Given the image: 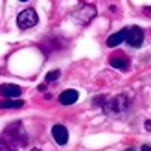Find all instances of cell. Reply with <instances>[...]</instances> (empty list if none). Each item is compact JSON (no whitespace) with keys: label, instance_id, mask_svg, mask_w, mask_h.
Listing matches in <instances>:
<instances>
[{"label":"cell","instance_id":"cell-1","mask_svg":"<svg viewBox=\"0 0 151 151\" xmlns=\"http://www.w3.org/2000/svg\"><path fill=\"white\" fill-rule=\"evenodd\" d=\"M2 138L13 147H24L28 144V133L24 129L22 122H13L4 129Z\"/></svg>","mask_w":151,"mask_h":151},{"label":"cell","instance_id":"cell-2","mask_svg":"<svg viewBox=\"0 0 151 151\" xmlns=\"http://www.w3.org/2000/svg\"><path fill=\"white\" fill-rule=\"evenodd\" d=\"M129 107H131V98L127 94H118V96L107 98L101 109L107 116H120L129 111Z\"/></svg>","mask_w":151,"mask_h":151},{"label":"cell","instance_id":"cell-3","mask_svg":"<svg viewBox=\"0 0 151 151\" xmlns=\"http://www.w3.org/2000/svg\"><path fill=\"white\" fill-rule=\"evenodd\" d=\"M72 17L78 24H88V22L96 17V7L90 6V4H79L78 9L72 13Z\"/></svg>","mask_w":151,"mask_h":151},{"label":"cell","instance_id":"cell-4","mask_svg":"<svg viewBox=\"0 0 151 151\" xmlns=\"http://www.w3.org/2000/svg\"><path fill=\"white\" fill-rule=\"evenodd\" d=\"M37 22H39V17H37L35 9H24V11H20L19 17H17V24H19L20 29H29V28H33Z\"/></svg>","mask_w":151,"mask_h":151},{"label":"cell","instance_id":"cell-5","mask_svg":"<svg viewBox=\"0 0 151 151\" xmlns=\"http://www.w3.org/2000/svg\"><path fill=\"white\" fill-rule=\"evenodd\" d=\"M125 41L133 48L142 46V42H144V29H142L140 26H131L129 32H127V39Z\"/></svg>","mask_w":151,"mask_h":151},{"label":"cell","instance_id":"cell-6","mask_svg":"<svg viewBox=\"0 0 151 151\" xmlns=\"http://www.w3.org/2000/svg\"><path fill=\"white\" fill-rule=\"evenodd\" d=\"M0 94L4 96V100H19V96L22 94V90H20L19 85L4 83V85H0Z\"/></svg>","mask_w":151,"mask_h":151},{"label":"cell","instance_id":"cell-7","mask_svg":"<svg viewBox=\"0 0 151 151\" xmlns=\"http://www.w3.org/2000/svg\"><path fill=\"white\" fill-rule=\"evenodd\" d=\"M52 137H54V140L57 142L59 146H65L66 142H68V131H66L65 125L55 124L54 127H52Z\"/></svg>","mask_w":151,"mask_h":151},{"label":"cell","instance_id":"cell-8","mask_svg":"<svg viewBox=\"0 0 151 151\" xmlns=\"http://www.w3.org/2000/svg\"><path fill=\"white\" fill-rule=\"evenodd\" d=\"M78 98H79V92H78V90L66 88V90H63V92L59 94V103H63V105H72V103L78 101Z\"/></svg>","mask_w":151,"mask_h":151},{"label":"cell","instance_id":"cell-9","mask_svg":"<svg viewBox=\"0 0 151 151\" xmlns=\"http://www.w3.org/2000/svg\"><path fill=\"white\" fill-rule=\"evenodd\" d=\"M127 32H129V29L124 28V29H120V32L112 33L109 39H107V46H109V48H114V46H118V44H122V42L127 39Z\"/></svg>","mask_w":151,"mask_h":151},{"label":"cell","instance_id":"cell-10","mask_svg":"<svg viewBox=\"0 0 151 151\" xmlns=\"http://www.w3.org/2000/svg\"><path fill=\"white\" fill-rule=\"evenodd\" d=\"M109 65L116 70H129V61L125 57H111Z\"/></svg>","mask_w":151,"mask_h":151},{"label":"cell","instance_id":"cell-11","mask_svg":"<svg viewBox=\"0 0 151 151\" xmlns=\"http://www.w3.org/2000/svg\"><path fill=\"white\" fill-rule=\"evenodd\" d=\"M24 107L22 100H0V109H20Z\"/></svg>","mask_w":151,"mask_h":151},{"label":"cell","instance_id":"cell-12","mask_svg":"<svg viewBox=\"0 0 151 151\" xmlns=\"http://www.w3.org/2000/svg\"><path fill=\"white\" fill-rule=\"evenodd\" d=\"M59 76H61V72H59V70H52V72H48V74H46L44 81H46V83H54V81H57V79H59Z\"/></svg>","mask_w":151,"mask_h":151},{"label":"cell","instance_id":"cell-13","mask_svg":"<svg viewBox=\"0 0 151 151\" xmlns=\"http://www.w3.org/2000/svg\"><path fill=\"white\" fill-rule=\"evenodd\" d=\"M0 151H17V147H13V146H9L7 142L0 137Z\"/></svg>","mask_w":151,"mask_h":151},{"label":"cell","instance_id":"cell-14","mask_svg":"<svg viewBox=\"0 0 151 151\" xmlns=\"http://www.w3.org/2000/svg\"><path fill=\"white\" fill-rule=\"evenodd\" d=\"M140 151H151V146L149 144H144V146H142V149Z\"/></svg>","mask_w":151,"mask_h":151},{"label":"cell","instance_id":"cell-15","mask_svg":"<svg viewBox=\"0 0 151 151\" xmlns=\"http://www.w3.org/2000/svg\"><path fill=\"white\" fill-rule=\"evenodd\" d=\"M144 127H146V131H151V120H147V122H146V125H144Z\"/></svg>","mask_w":151,"mask_h":151},{"label":"cell","instance_id":"cell-16","mask_svg":"<svg viewBox=\"0 0 151 151\" xmlns=\"http://www.w3.org/2000/svg\"><path fill=\"white\" fill-rule=\"evenodd\" d=\"M125 151H134V149H133V147H129V149H125Z\"/></svg>","mask_w":151,"mask_h":151},{"label":"cell","instance_id":"cell-17","mask_svg":"<svg viewBox=\"0 0 151 151\" xmlns=\"http://www.w3.org/2000/svg\"><path fill=\"white\" fill-rule=\"evenodd\" d=\"M32 151H41V149H37V147H35V149H32Z\"/></svg>","mask_w":151,"mask_h":151},{"label":"cell","instance_id":"cell-18","mask_svg":"<svg viewBox=\"0 0 151 151\" xmlns=\"http://www.w3.org/2000/svg\"><path fill=\"white\" fill-rule=\"evenodd\" d=\"M20 2H28V0H20Z\"/></svg>","mask_w":151,"mask_h":151}]
</instances>
